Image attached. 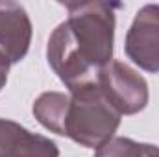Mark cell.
I'll use <instances>...</instances> for the list:
<instances>
[{
	"instance_id": "6da1fadb",
	"label": "cell",
	"mask_w": 159,
	"mask_h": 157,
	"mask_svg": "<svg viewBox=\"0 0 159 157\" xmlns=\"http://www.w3.org/2000/svg\"><path fill=\"white\" fill-rule=\"evenodd\" d=\"M67 19L46 41V61L70 91L96 83L100 70L113 61L119 2H65Z\"/></svg>"
},
{
	"instance_id": "7a4b0ae2",
	"label": "cell",
	"mask_w": 159,
	"mask_h": 157,
	"mask_svg": "<svg viewBox=\"0 0 159 157\" xmlns=\"http://www.w3.org/2000/svg\"><path fill=\"white\" fill-rule=\"evenodd\" d=\"M120 122L122 115L109 104L96 83L69 92L63 137L83 148L98 150L115 137Z\"/></svg>"
},
{
	"instance_id": "3957f363",
	"label": "cell",
	"mask_w": 159,
	"mask_h": 157,
	"mask_svg": "<svg viewBox=\"0 0 159 157\" xmlns=\"http://www.w3.org/2000/svg\"><path fill=\"white\" fill-rule=\"evenodd\" d=\"M96 85L122 117L144 111L150 102L148 81L133 67L119 59H113L100 70Z\"/></svg>"
},
{
	"instance_id": "277c9868",
	"label": "cell",
	"mask_w": 159,
	"mask_h": 157,
	"mask_svg": "<svg viewBox=\"0 0 159 157\" xmlns=\"http://www.w3.org/2000/svg\"><path fill=\"white\" fill-rule=\"evenodd\" d=\"M124 52L141 70L159 74V4H144L126 34Z\"/></svg>"
},
{
	"instance_id": "5b68a950",
	"label": "cell",
	"mask_w": 159,
	"mask_h": 157,
	"mask_svg": "<svg viewBox=\"0 0 159 157\" xmlns=\"http://www.w3.org/2000/svg\"><path fill=\"white\" fill-rule=\"evenodd\" d=\"M34 26L26 7L19 2H0V54L11 63H20L32 44Z\"/></svg>"
},
{
	"instance_id": "8992f818",
	"label": "cell",
	"mask_w": 159,
	"mask_h": 157,
	"mask_svg": "<svg viewBox=\"0 0 159 157\" xmlns=\"http://www.w3.org/2000/svg\"><path fill=\"white\" fill-rule=\"evenodd\" d=\"M0 157H59V146L15 120L0 118Z\"/></svg>"
},
{
	"instance_id": "52a82bcc",
	"label": "cell",
	"mask_w": 159,
	"mask_h": 157,
	"mask_svg": "<svg viewBox=\"0 0 159 157\" xmlns=\"http://www.w3.org/2000/svg\"><path fill=\"white\" fill-rule=\"evenodd\" d=\"M67 107H69V94L59 91H46L34 100L32 113L44 129L63 137Z\"/></svg>"
},
{
	"instance_id": "ba28073f",
	"label": "cell",
	"mask_w": 159,
	"mask_h": 157,
	"mask_svg": "<svg viewBox=\"0 0 159 157\" xmlns=\"http://www.w3.org/2000/svg\"><path fill=\"white\" fill-rule=\"evenodd\" d=\"M94 157H144L143 142L128 137H113L94 152Z\"/></svg>"
},
{
	"instance_id": "9c48e42d",
	"label": "cell",
	"mask_w": 159,
	"mask_h": 157,
	"mask_svg": "<svg viewBox=\"0 0 159 157\" xmlns=\"http://www.w3.org/2000/svg\"><path fill=\"white\" fill-rule=\"evenodd\" d=\"M9 67H11V63L0 54V91L6 87V83H7V74H9Z\"/></svg>"
},
{
	"instance_id": "30bf717a",
	"label": "cell",
	"mask_w": 159,
	"mask_h": 157,
	"mask_svg": "<svg viewBox=\"0 0 159 157\" xmlns=\"http://www.w3.org/2000/svg\"><path fill=\"white\" fill-rule=\"evenodd\" d=\"M143 152H144V157H159V146L143 142Z\"/></svg>"
}]
</instances>
